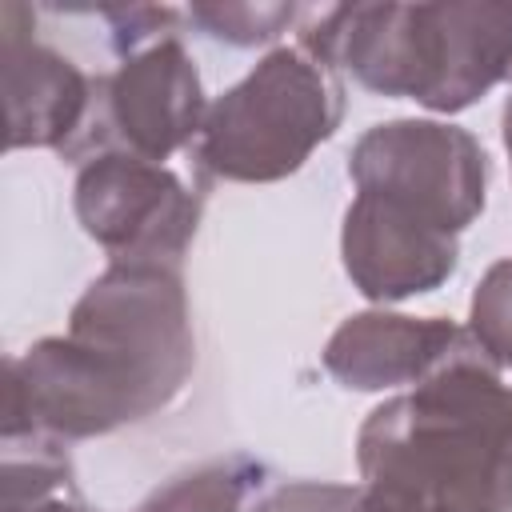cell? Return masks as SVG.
Instances as JSON below:
<instances>
[{"label": "cell", "instance_id": "cell-3", "mask_svg": "<svg viewBox=\"0 0 512 512\" xmlns=\"http://www.w3.org/2000/svg\"><path fill=\"white\" fill-rule=\"evenodd\" d=\"M300 48L368 92L464 112L512 80V4H336L300 32Z\"/></svg>", "mask_w": 512, "mask_h": 512}, {"label": "cell", "instance_id": "cell-9", "mask_svg": "<svg viewBox=\"0 0 512 512\" xmlns=\"http://www.w3.org/2000/svg\"><path fill=\"white\" fill-rule=\"evenodd\" d=\"M480 340L444 316L356 312L324 344V368L332 380L356 392H380L400 384H424L436 372L480 356Z\"/></svg>", "mask_w": 512, "mask_h": 512}, {"label": "cell", "instance_id": "cell-8", "mask_svg": "<svg viewBox=\"0 0 512 512\" xmlns=\"http://www.w3.org/2000/svg\"><path fill=\"white\" fill-rule=\"evenodd\" d=\"M340 256L360 296L376 304H392L440 288L456 272L460 244L452 232L380 196L356 192V200L344 212Z\"/></svg>", "mask_w": 512, "mask_h": 512}, {"label": "cell", "instance_id": "cell-10", "mask_svg": "<svg viewBox=\"0 0 512 512\" xmlns=\"http://www.w3.org/2000/svg\"><path fill=\"white\" fill-rule=\"evenodd\" d=\"M24 4L0 8V68L8 104V148H68L92 116V76L20 28Z\"/></svg>", "mask_w": 512, "mask_h": 512}, {"label": "cell", "instance_id": "cell-11", "mask_svg": "<svg viewBox=\"0 0 512 512\" xmlns=\"http://www.w3.org/2000/svg\"><path fill=\"white\" fill-rule=\"evenodd\" d=\"M4 512H92L76 472L52 436H4Z\"/></svg>", "mask_w": 512, "mask_h": 512}, {"label": "cell", "instance_id": "cell-2", "mask_svg": "<svg viewBox=\"0 0 512 512\" xmlns=\"http://www.w3.org/2000/svg\"><path fill=\"white\" fill-rule=\"evenodd\" d=\"M364 488L420 512H512V384L480 352L368 412Z\"/></svg>", "mask_w": 512, "mask_h": 512}, {"label": "cell", "instance_id": "cell-5", "mask_svg": "<svg viewBox=\"0 0 512 512\" xmlns=\"http://www.w3.org/2000/svg\"><path fill=\"white\" fill-rule=\"evenodd\" d=\"M348 176L356 192L380 196L456 236L484 212L488 156L456 124L388 120L352 144Z\"/></svg>", "mask_w": 512, "mask_h": 512}, {"label": "cell", "instance_id": "cell-7", "mask_svg": "<svg viewBox=\"0 0 512 512\" xmlns=\"http://www.w3.org/2000/svg\"><path fill=\"white\" fill-rule=\"evenodd\" d=\"M72 204L80 228L112 256V264L180 268L200 224V196L172 168L124 152L84 160Z\"/></svg>", "mask_w": 512, "mask_h": 512}, {"label": "cell", "instance_id": "cell-15", "mask_svg": "<svg viewBox=\"0 0 512 512\" xmlns=\"http://www.w3.org/2000/svg\"><path fill=\"white\" fill-rule=\"evenodd\" d=\"M360 488L352 484H320V480H296L276 492H268L252 512H352Z\"/></svg>", "mask_w": 512, "mask_h": 512}, {"label": "cell", "instance_id": "cell-13", "mask_svg": "<svg viewBox=\"0 0 512 512\" xmlns=\"http://www.w3.org/2000/svg\"><path fill=\"white\" fill-rule=\"evenodd\" d=\"M300 16L296 4H192L188 20L228 44H268Z\"/></svg>", "mask_w": 512, "mask_h": 512}, {"label": "cell", "instance_id": "cell-6", "mask_svg": "<svg viewBox=\"0 0 512 512\" xmlns=\"http://www.w3.org/2000/svg\"><path fill=\"white\" fill-rule=\"evenodd\" d=\"M208 104L200 72L180 44L164 36L120 60L116 72L92 76V116L68 160H92L100 152H124L164 164L184 144L200 140Z\"/></svg>", "mask_w": 512, "mask_h": 512}, {"label": "cell", "instance_id": "cell-12", "mask_svg": "<svg viewBox=\"0 0 512 512\" xmlns=\"http://www.w3.org/2000/svg\"><path fill=\"white\" fill-rule=\"evenodd\" d=\"M268 468L252 456H220L196 464L156 488L136 512H240L244 500L264 484Z\"/></svg>", "mask_w": 512, "mask_h": 512}, {"label": "cell", "instance_id": "cell-4", "mask_svg": "<svg viewBox=\"0 0 512 512\" xmlns=\"http://www.w3.org/2000/svg\"><path fill=\"white\" fill-rule=\"evenodd\" d=\"M344 120V84L312 52L272 48L240 84L208 104L196 168L216 180L268 184L292 176Z\"/></svg>", "mask_w": 512, "mask_h": 512}, {"label": "cell", "instance_id": "cell-14", "mask_svg": "<svg viewBox=\"0 0 512 512\" xmlns=\"http://www.w3.org/2000/svg\"><path fill=\"white\" fill-rule=\"evenodd\" d=\"M468 332L480 340V348L500 368H512V256L496 260L480 276V284L472 292Z\"/></svg>", "mask_w": 512, "mask_h": 512}, {"label": "cell", "instance_id": "cell-1", "mask_svg": "<svg viewBox=\"0 0 512 512\" xmlns=\"http://www.w3.org/2000/svg\"><path fill=\"white\" fill-rule=\"evenodd\" d=\"M196 368L180 268L108 264L72 304L68 332L4 368V436H108L168 408Z\"/></svg>", "mask_w": 512, "mask_h": 512}, {"label": "cell", "instance_id": "cell-16", "mask_svg": "<svg viewBox=\"0 0 512 512\" xmlns=\"http://www.w3.org/2000/svg\"><path fill=\"white\" fill-rule=\"evenodd\" d=\"M500 132H504V148H508V160H512V96L504 100V112H500Z\"/></svg>", "mask_w": 512, "mask_h": 512}]
</instances>
